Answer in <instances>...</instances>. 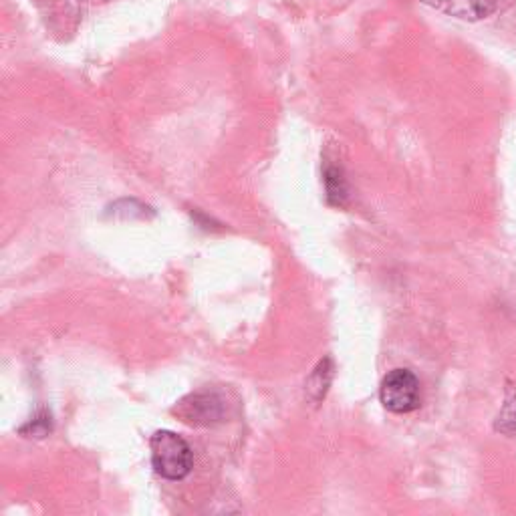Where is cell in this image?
<instances>
[{
	"label": "cell",
	"instance_id": "cell-1",
	"mask_svg": "<svg viewBox=\"0 0 516 516\" xmlns=\"http://www.w3.org/2000/svg\"><path fill=\"white\" fill-rule=\"evenodd\" d=\"M152 466L166 480H184L194 466L188 442L170 430H160L150 438Z\"/></svg>",
	"mask_w": 516,
	"mask_h": 516
},
{
	"label": "cell",
	"instance_id": "cell-2",
	"mask_svg": "<svg viewBox=\"0 0 516 516\" xmlns=\"http://www.w3.org/2000/svg\"><path fill=\"white\" fill-rule=\"evenodd\" d=\"M379 400L394 414L414 412L420 406V379L410 369L390 371L381 381Z\"/></svg>",
	"mask_w": 516,
	"mask_h": 516
},
{
	"label": "cell",
	"instance_id": "cell-3",
	"mask_svg": "<svg viewBox=\"0 0 516 516\" xmlns=\"http://www.w3.org/2000/svg\"><path fill=\"white\" fill-rule=\"evenodd\" d=\"M420 3L436 13L468 23L488 19L498 9V0H420Z\"/></svg>",
	"mask_w": 516,
	"mask_h": 516
},
{
	"label": "cell",
	"instance_id": "cell-4",
	"mask_svg": "<svg viewBox=\"0 0 516 516\" xmlns=\"http://www.w3.org/2000/svg\"><path fill=\"white\" fill-rule=\"evenodd\" d=\"M180 416L192 426H210L224 416V404L214 394H192L178 406Z\"/></svg>",
	"mask_w": 516,
	"mask_h": 516
},
{
	"label": "cell",
	"instance_id": "cell-5",
	"mask_svg": "<svg viewBox=\"0 0 516 516\" xmlns=\"http://www.w3.org/2000/svg\"><path fill=\"white\" fill-rule=\"evenodd\" d=\"M494 430L506 436H516V383L514 381L506 383L504 406L496 418Z\"/></svg>",
	"mask_w": 516,
	"mask_h": 516
},
{
	"label": "cell",
	"instance_id": "cell-6",
	"mask_svg": "<svg viewBox=\"0 0 516 516\" xmlns=\"http://www.w3.org/2000/svg\"><path fill=\"white\" fill-rule=\"evenodd\" d=\"M333 379V361L331 359H323L317 369L313 371L309 383H307V390L311 392L313 400L319 402L321 398H325L327 390H329V383Z\"/></svg>",
	"mask_w": 516,
	"mask_h": 516
},
{
	"label": "cell",
	"instance_id": "cell-7",
	"mask_svg": "<svg viewBox=\"0 0 516 516\" xmlns=\"http://www.w3.org/2000/svg\"><path fill=\"white\" fill-rule=\"evenodd\" d=\"M325 186H327L329 202L341 206L345 202V198H347V184H345V178H343L339 168H327V172H325Z\"/></svg>",
	"mask_w": 516,
	"mask_h": 516
}]
</instances>
